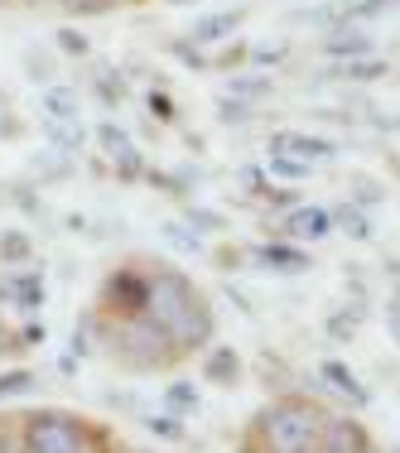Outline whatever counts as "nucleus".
I'll return each instance as SVG.
<instances>
[{"label":"nucleus","mask_w":400,"mask_h":453,"mask_svg":"<svg viewBox=\"0 0 400 453\" xmlns=\"http://www.w3.org/2000/svg\"><path fill=\"white\" fill-rule=\"evenodd\" d=\"M150 429H155V434H165V439H183V429H179V419H169V415H159V419H150Z\"/></svg>","instance_id":"obj_28"},{"label":"nucleus","mask_w":400,"mask_h":453,"mask_svg":"<svg viewBox=\"0 0 400 453\" xmlns=\"http://www.w3.org/2000/svg\"><path fill=\"white\" fill-rule=\"evenodd\" d=\"M218 111H222V121H227V126H232V121H236V126H242V121H246V116H251V111H246V106H242V102H227V96H222V106H218Z\"/></svg>","instance_id":"obj_27"},{"label":"nucleus","mask_w":400,"mask_h":453,"mask_svg":"<svg viewBox=\"0 0 400 453\" xmlns=\"http://www.w3.org/2000/svg\"><path fill=\"white\" fill-rule=\"evenodd\" d=\"M285 44H275V49H256V63H280V58H285Z\"/></svg>","instance_id":"obj_30"},{"label":"nucleus","mask_w":400,"mask_h":453,"mask_svg":"<svg viewBox=\"0 0 400 453\" xmlns=\"http://www.w3.org/2000/svg\"><path fill=\"white\" fill-rule=\"evenodd\" d=\"M96 145L106 150V159L116 165V174H121V179H135V174H140V150L131 145V135H126L116 121H102V126H96Z\"/></svg>","instance_id":"obj_6"},{"label":"nucleus","mask_w":400,"mask_h":453,"mask_svg":"<svg viewBox=\"0 0 400 453\" xmlns=\"http://www.w3.org/2000/svg\"><path fill=\"white\" fill-rule=\"evenodd\" d=\"M39 126H44L49 145L63 150V155H78L82 140H88V126H82V116H39Z\"/></svg>","instance_id":"obj_9"},{"label":"nucleus","mask_w":400,"mask_h":453,"mask_svg":"<svg viewBox=\"0 0 400 453\" xmlns=\"http://www.w3.org/2000/svg\"><path fill=\"white\" fill-rule=\"evenodd\" d=\"M242 19H246V5H236V10H218V15H203L198 25H193V44H218V39H232L236 29H242Z\"/></svg>","instance_id":"obj_10"},{"label":"nucleus","mask_w":400,"mask_h":453,"mask_svg":"<svg viewBox=\"0 0 400 453\" xmlns=\"http://www.w3.org/2000/svg\"><path fill=\"white\" fill-rule=\"evenodd\" d=\"M319 376L333 386V391H342V395H348L352 405H366V386L357 381V376H352L342 362H323V366H319Z\"/></svg>","instance_id":"obj_15"},{"label":"nucleus","mask_w":400,"mask_h":453,"mask_svg":"<svg viewBox=\"0 0 400 453\" xmlns=\"http://www.w3.org/2000/svg\"><path fill=\"white\" fill-rule=\"evenodd\" d=\"M319 453H372V439H366V429L357 419H328Z\"/></svg>","instance_id":"obj_8"},{"label":"nucleus","mask_w":400,"mask_h":453,"mask_svg":"<svg viewBox=\"0 0 400 453\" xmlns=\"http://www.w3.org/2000/svg\"><path fill=\"white\" fill-rule=\"evenodd\" d=\"M29 386H35L29 372H5L0 376V395H19V391H29Z\"/></svg>","instance_id":"obj_25"},{"label":"nucleus","mask_w":400,"mask_h":453,"mask_svg":"<svg viewBox=\"0 0 400 453\" xmlns=\"http://www.w3.org/2000/svg\"><path fill=\"white\" fill-rule=\"evenodd\" d=\"M145 314L169 333L174 352H193L212 338V309L208 299L193 289V280L179 271H159L145 280Z\"/></svg>","instance_id":"obj_1"},{"label":"nucleus","mask_w":400,"mask_h":453,"mask_svg":"<svg viewBox=\"0 0 400 453\" xmlns=\"http://www.w3.org/2000/svg\"><path fill=\"white\" fill-rule=\"evenodd\" d=\"M0 453H15V449H10V444H5V439H0Z\"/></svg>","instance_id":"obj_32"},{"label":"nucleus","mask_w":400,"mask_h":453,"mask_svg":"<svg viewBox=\"0 0 400 453\" xmlns=\"http://www.w3.org/2000/svg\"><path fill=\"white\" fill-rule=\"evenodd\" d=\"M323 53L328 58H362V53H376V39L362 35V29H333L323 39Z\"/></svg>","instance_id":"obj_12"},{"label":"nucleus","mask_w":400,"mask_h":453,"mask_svg":"<svg viewBox=\"0 0 400 453\" xmlns=\"http://www.w3.org/2000/svg\"><path fill=\"white\" fill-rule=\"evenodd\" d=\"M227 92H236V96H265L270 92V78H232V82H227Z\"/></svg>","instance_id":"obj_23"},{"label":"nucleus","mask_w":400,"mask_h":453,"mask_svg":"<svg viewBox=\"0 0 400 453\" xmlns=\"http://www.w3.org/2000/svg\"><path fill=\"white\" fill-rule=\"evenodd\" d=\"M116 352L131 366H165L174 357V342L150 314H135V319H121V328H116Z\"/></svg>","instance_id":"obj_3"},{"label":"nucleus","mask_w":400,"mask_h":453,"mask_svg":"<svg viewBox=\"0 0 400 453\" xmlns=\"http://www.w3.org/2000/svg\"><path fill=\"white\" fill-rule=\"evenodd\" d=\"M236 372H242V362H236V352H232V348H218V352L208 357V381L232 386V381H236Z\"/></svg>","instance_id":"obj_17"},{"label":"nucleus","mask_w":400,"mask_h":453,"mask_svg":"<svg viewBox=\"0 0 400 453\" xmlns=\"http://www.w3.org/2000/svg\"><path fill=\"white\" fill-rule=\"evenodd\" d=\"M88 449V434H82L78 419L68 415H29L25 419V453H82Z\"/></svg>","instance_id":"obj_4"},{"label":"nucleus","mask_w":400,"mask_h":453,"mask_svg":"<svg viewBox=\"0 0 400 453\" xmlns=\"http://www.w3.org/2000/svg\"><path fill=\"white\" fill-rule=\"evenodd\" d=\"M270 169H275V174H285V179H309L313 165H304V159H289V155H270Z\"/></svg>","instance_id":"obj_21"},{"label":"nucleus","mask_w":400,"mask_h":453,"mask_svg":"<svg viewBox=\"0 0 400 453\" xmlns=\"http://www.w3.org/2000/svg\"><path fill=\"white\" fill-rule=\"evenodd\" d=\"M338 226L352 236V242H366V236H372V222H366L357 208H338Z\"/></svg>","instance_id":"obj_19"},{"label":"nucleus","mask_w":400,"mask_h":453,"mask_svg":"<svg viewBox=\"0 0 400 453\" xmlns=\"http://www.w3.org/2000/svg\"><path fill=\"white\" fill-rule=\"evenodd\" d=\"M0 256H5V261H25L29 256V242L19 232H0Z\"/></svg>","instance_id":"obj_22"},{"label":"nucleus","mask_w":400,"mask_h":453,"mask_svg":"<svg viewBox=\"0 0 400 453\" xmlns=\"http://www.w3.org/2000/svg\"><path fill=\"white\" fill-rule=\"evenodd\" d=\"M256 261L270 265V271H280V275H299V271H309V256H304V251H295V246H280V242L256 246Z\"/></svg>","instance_id":"obj_13"},{"label":"nucleus","mask_w":400,"mask_h":453,"mask_svg":"<svg viewBox=\"0 0 400 453\" xmlns=\"http://www.w3.org/2000/svg\"><path fill=\"white\" fill-rule=\"evenodd\" d=\"M270 155H289V159H304V165H323V159L338 155V145L323 135H304V131H275L270 135Z\"/></svg>","instance_id":"obj_5"},{"label":"nucleus","mask_w":400,"mask_h":453,"mask_svg":"<svg viewBox=\"0 0 400 453\" xmlns=\"http://www.w3.org/2000/svg\"><path fill=\"white\" fill-rule=\"evenodd\" d=\"M386 63L376 58V53H362V58H342L333 73H323V78H338V82H372V78H386Z\"/></svg>","instance_id":"obj_14"},{"label":"nucleus","mask_w":400,"mask_h":453,"mask_svg":"<svg viewBox=\"0 0 400 453\" xmlns=\"http://www.w3.org/2000/svg\"><path fill=\"white\" fill-rule=\"evenodd\" d=\"M5 295H15L25 309H39V304H44V275H39V271L10 275V280H5Z\"/></svg>","instance_id":"obj_16"},{"label":"nucleus","mask_w":400,"mask_h":453,"mask_svg":"<svg viewBox=\"0 0 400 453\" xmlns=\"http://www.w3.org/2000/svg\"><path fill=\"white\" fill-rule=\"evenodd\" d=\"M165 242H169V246H179V251H203V242L188 232V226H179V222H169V226H165Z\"/></svg>","instance_id":"obj_20"},{"label":"nucleus","mask_w":400,"mask_h":453,"mask_svg":"<svg viewBox=\"0 0 400 453\" xmlns=\"http://www.w3.org/2000/svg\"><path fill=\"white\" fill-rule=\"evenodd\" d=\"M169 405H174V410H193V405H198V391H188V381L169 386Z\"/></svg>","instance_id":"obj_26"},{"label":"nucleus","mask_w":400,"mask_h":453,"mask_svg":"<svg viewBox=\"0 0 400 453\" xmlns=\"http://www.w3.org/2000/svg\"><path fill=\"white\" fill-rule=\"evenodd\" d=\"M165 5H193V0H165Z\"/></svg>","instance_id":"obj_31"},{"label":"nucleus","mask_w":400,"mask_h":453,"mask_svg":"<svg viewBox=\"0 0 400 453\" xmlns=\"http://www.w3.org/2000/svg\"><path fill=\"white\" fill-rule=\"evenodd\" d=\"M39 111L44 116H82V96L68 82H44L39 88Z\"/></svg>","instance_id":"obj_11"},{"label":"nucleus","mask_w":400,"mask_h":453,"mask_svg":"<svg viewBox=\"0 0 400 453\" xmlns=\"http://www.w3.org/2000/svg\"><path fill=\"white\" fill-rule=\"evenodd\" d=\"M96 92H102L106 102H121V96H126V82L116 78V73H96Z\"/></svg>","instance_id":"obj_24"},{"label":"nucleus","mask_w":400,"mask_h":453,"mask_svg":"<svg viewBox=\"0 0 400 453\" xmlns=\"http://www.w3.org/2000/svg\"><path fill=\"white\" fill-rule=\"evenodd\" d=\"M53 39H58V53H68V58H88V53H92L88 35H82V29H73V25H63Z\"/></svg>","instance_id":"obj_18"},{"label":"nucleus","mask_w":400,"mask_h":453,"mask_svg":"<svg viewBox=\"0 0 400 453\" xmlns=\"http://www.w3.org/2000/svg\"><path fill=\"white\" fill-rule=\"evenodd\" d=\"M280 232H285L289 242H323V236L333 232V212H323V208H295L285 222H280Z\"/></svg>","instance_id":"obj_7"},{"label":"nucleus","mask_w":400,"mask_h":453,"mask_svg":"<svg viewBox=\"0 0 400 453\" xmlns=\"http://www.w3.org/2000/svg\"><path fill=\"white\" fill-rule=\"evenodd\" d=\"M261 439L275 453H319L323 449V425H328V415H323L313 401H275L261 410Z\"/></svg>","instance_id":"obj_2"},{"label":"nucleus","mask_w":400,"mask_h":453,"mask_svg":"<svg viewBox=\"0 0 400 453\" xmlns=\"http://www.w3.org/2000/svg\"><path fill=\"white\" fill-rule=\"evenodd\" d=\"M150 106L159 111V121H174V102H169L165 92H150Z\"/></svg>","instance_id":"obj_29"}]
</instances>
